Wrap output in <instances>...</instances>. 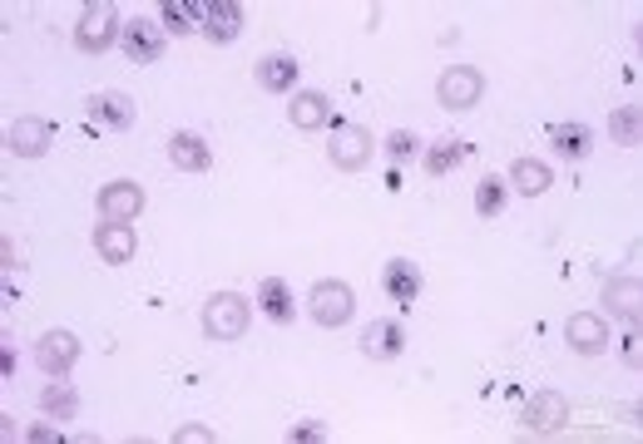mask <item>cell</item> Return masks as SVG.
<instances>
[{
    "label": "cell",
    "mask_w": 643,
    "mask_h": 444,
    "mask_svg": "<svg viewBox=\"0 0 643 444\" xmlns=\"http://www.w3.org/2000/svg\"><path fill=\"white\" fill-rule=\"evenodd\" d=\"M198 30H204L214 45L238 40V30H243V5H233V0H204V11H198Z\"/></svg>",
    "instance_id": "obj_11"
},
{
    "label": "cell",
    "mask_w": 643,
    "mask_h": 444,
    "mask_svg": "<svg viewBox=\"0 0 643 444\" xmlns=\"http://www.w3.org/2000/svg\"><path fill=\"white\" fill-rule=\"evenodd\" d=\"M436 95H440V104H446V109H456V114H461V109L481 104L485 79H481V70H471V64H450V70L440 74Z\"/></svg>",
    "instance_id": "obj_6"
},
{
    "label": "cell",
    "mask_w": 643,
    "mask_h": 444,
    "mask_svg": "<svg viewBox=\"0 0 643 444\" xmlns=\"http://www.w3.org/2000/svg\"><path fill=\"white\" fill-rule=\"evenodd\" d=\"M119 30H124V25H119V11L99 0V5H89V11L80 15V25H75V45H80L85 54H105L109 45L119 40Z\"/></svg>",
    "instance_id": "obj_4"
},
{
    "label": "cell",
    "mask_w": 643,
    "mask_h": 444,
    "mask_svg": "<svg viewBox=\"0 0 643 444\" xmlns=\"http://www.w3.org/2000/svg\"><path fill=\"white\" fill-rule=\"evenodd\" d=\"M288 440L292 444H317V440H327V424H322V420H302V424H292V430H288Z\"/></svg>",
    "instance_id": "obj_30"
},
{
    "label": "cell",
    "mask_w": 643,
    "mask_h": 444,
    "mask_svg": "<svg viewBox=\"0 0 643 444\" xmlns=\"http://www.w3.org/2000/svg\"><path fill=\"white\" fill-rule=\"evenodd\" d=\"M569 420V400L559 391H535L525 405H520V424L530 434H559Z\"/></svg>",
    "instance_id": "obj_5"
},
{
    "label": "cell",
    "mask_w": 643,
    "mask_h": 444,
    "mask_svg": "<svg viewBox=\"0 0 643 444\" xmlns=\"http://www.w3.org/2000/svg\"><path fill=\"white\" fill-rule=\"evenodd\" d=\"M288 119H292V128H322V124H332V99L317 95V89H302V95H292Z\"/></svg>",
    "instance_id": "obj_19"
},
{
    "label": "cell",
    "mask_w": 643,
    "mask_h": 444,
    "mask_svg": "<svg viewBox=\"0 0 643 444\" xmlns=\"http://www.w3.org/2000/svg\"><path fill=\"white\" fill-rule=\"evenodd\" d=\"M124 54L134 64H154L163 54V25H154V21H124Z\"/></svg>",
    "instance_id": "obj_16"
},
{
    "label": "cell",
    "mask_w": 643,
    "mask_h": 444,
    "mask_svg": "<svg viewBox=\"0 0 643 444\" xmlns=\"http://www.w3.org/2000/svg\"><path fill=\"white\" fill-rule=\"evenodd\" d=\"M247 331V301L238 292H218L208 296L204 307V336L208 341H243Z\"/></svg>",
    "instance_id": "obj_1"
},
{
    "label": "cell",
    "mask_w": 643,
    "mask_h": 444,
    "mask_svg": "<svg viewBox=\"0 0 643 444\" xmlns=\"http://www.w3.org/2000/svg\"><path fill=\"white\" fill-rule=\"evenodd\" d=\"M376 153V138L366 124H332V144H327V159L337 163L342 173H356L366 169Z\"/></svg>",
    "instance_id": "obj_2"
},
{
    "label": "cell",
    "mask_w": 643,
    "mask_h": 444,
    "mask_svg": "<svg viewBox=\"0 0 643 444\" xmlns=\"http://www.w3.org/2000/svg\"><path fill=\"white\" fill-rule=\"evenodd\" d=\"M510 183L520 188V198H539V193L555 183V173H549V163H539V159H514L510 163Z\"/></svg>",
    "instance_id": "obj_23"
},
{
    "label": "cell",
    "mask_w": 643,
    "mask_h": 444,
    "mask_svg": "<svg viewBox=\"0 0 643 444\" xmlns=\"http://www.w3.org/2000/svg\"><path fill=\"white\" fill-rule=\"evenodd\" d=\"M257 85L268 89V95H288L298 85V60L292 54H263L257 60Z\"/></svg>",
    "instance_id": "obj_20"
},
{
    "label": "cell",
    "mask_w": 643,
    "mask_h": 444,
    "mask_svg": "<svg viewBox=\"0 0 643 444\" xmlns=\"http://www.w3.org/2000/svg\"><path fill=\"white\" fill-rule=\"evenodd\" d=\"M465 153H471V144H465V138H440V144H430V153H426V173H430V178H446V173L456 169Z\"/></svg>",
    "instance_id": "obj_25"
},
{
    "label": "cell",
    "mask_w": 643,
    "mask_h": 444,
    "mask_svg": "<svg viewBox=\"0 0 643 444\" xmlns=\"http://www.w3.org/2000/svg\"><path fill=\"white\" fill-rule=\"evenodd\" d=\"M609 134H614V144H623V148L639 144V134H643L639 104H619V109H614V114H609Z\"/></svg>",
    "instance_id": "obj_27"
},
{
    "label": "cell",
    "mask_w": 643,
    "mask_h": 444,
    "mask_svg": "<svg viewBox=\"0 0 643 444\" xmlns=\"http://www.w3.org/2000/svg\"><path fill=\"white\" fill-rule=\"evenodd\" d=\"M40 410L50 415V420H75V410H80L75 385L64 381V375H50V381H45V391H40Z\"/></svg>",
    "instance_id": "obj_22"
},
{
    "label": "cell",
    "mask_w": 643,
    "mask_h": 444,
    "mask_svg": "<svg viewBox=\"0 0 643 444\" xmlns=\"http://www.w3.org/2000/svg\"><path fill=\"white\" fill-rule=\"evenodd\" d=\"M169 159L173 169L183 173H208V163H214V153H208V144L198 134H189V128H179V134L169 138Z\"/></svg>",
    "instance_id": "obj_18"
},
{
    "label": "cell",
    "mask_w": 643,
    "mask_h": 444,
    "mask_svg": "<svg viewBox=\"0 0 643 444\" xmlns=\"http://www.w3.org/2000/svg\"><path fill=\"white\" fill-rule=\"evenodd\" d=\"M416 144H421V138L416 134H411V128H397V134H391V138H386V153H391V159H411V153H416Z\"/></svg>",
    "instance_id": "obj_29"
},
{
    "label": "cell",
    "mask_w": 643,
    "mask_h": 444,
    "mask_svg": "<svg viewBox=\"0 0 643 444\" xmlns=\"http://www.w3.org/2000/svg\"><path fill=\"white\" fill-rule=\"evenodd\" d=\"M80 360V336L75 331H45L40 341H35V366L45 370V375H70Z\"/></svg>",
    "instance_id": "obj_7"
},
{
    "label": "cell",
    "mask_w": 643,
    "mask_h": 444,
    "mask_svg": "<svg viewBox=\"0 0 643 444\" xmlns=\"http://www.w3.org/2000/svg\"><path fill=\"white\" fill-rule=\"evenodd\" d=\"M0 375H15V350L11 346L0 350Z\"/></svg>",
    "instance_id": "obj_33"
},
{
    "label": "cell",
    "mask_w": 643,
    "mask_h": 444,
    "mask_svg": "<svg viewBox=\"0 0 643 444\" xmlns=\"http://www.w3.org/2000/svg\"><path fill=\"white\" fill-rule=\"evenodd\" d=\"M352 311H356V296H352V286H347V282L322 276V282L312 286V317H317V326L337 331V326H347V321H352Z\"/></svg>",
    "instance_id": "obj_3"
},
{
    "label": "cell",
    "mask_w": 643,
    "mask_h": 444,
    "mask_svg": "<svg viewBox=\"0 0 643 444\" xmlns=\"http://www.w3.org/2000/svg\"><path fill=\"white\" fill-rule=\"evenodd\" d=\"M604 307H609L619 321H633V326H639V317H643V286H639V276H614V282L604 286Z\"/></svg>",
    "instance_id": "obj_17"
},
{
    "label": "cell",
    "mask_w": 643,
    "mask_h": 444,
    "mask_svg": "<svg viewBox=\"0 0 643 444\" xmlns=\"http://www.w3.org/2000/svg\"><path fill=\"white\" fill-rule=\"evenodd\" d=\"M85 114L95 128H105V134H124L129 124H134V99L119 95V89H105V95L85 99Z\"/></svg>",
    "instance_id": "obj_9"
},
{
    "label": "cell",
    "mask_w": 643,
    "mask_h": 444,
    "mask_svg": "<svg viewBox=\"0 0 643 444\" xmlns=\"http://www.w3.org/2000/svg\"><path fill=\"white\" fill-rule=\"evenodd\" d=\"M565 341L579 356H604V350H609V326H604L599 311H574V317L565 321Z\"/></svg>",
    "instance_id": "obj_10"
},
{
    "label": "cell",
    "mask_w": 643,
    "mask_h": 444,
    "mask_svg": "<svg viewBox=\"0 0 643 444\" xmlns=\"http://www.w3.org/2000/svg\"><path fill=\"white\" fill-rule=\"evenodd\" d=\"M134 247H139V237H134V227H129V222H99V227H95V252H99V262L124 267L129 257H134Z\"/></svg>",
    "instance_id": "obj_14"
},
{
    "label": "cell",
    "mask_w": 643,
    "mask_h": 444,
    "mask_svg": "<svg viewBox=\"0 0 643 444\" xmlns=\"http://www.w3.org/2000/svg\"><path fill=\"white\" fill-rule=\"evenodd\" d=\"M401 350H407V331H401V321L381 317V321H372V326L362 331V356L366 360H397Z\"/></svg>",
    "instance_id": "obj_13"
},
{
    "label": "cell",
    "mask_w": 643,
    "mask_h": 444,
    "mask_svg": "<svg viewBox=\"0 0 643 444\" xmlns=\"http://www.w3.org/2000/svg\"><path fill=\"white\" fill-rule=\"evenodd\" d=\"M257 307H263V317H268V321H278V326H288L292 311H298L282 276H263V286H257Z\"/></svg>",
    "instance_id": "obj_21"
},
{
    "label": "cell",
    "mask_w": 643,
    "mask_h": 444,
    "mask_svg": "<svg viewBox=\"0 0 643 444\" xmlns=\"http://www.w3.org/2000/svg\"><path fill=\"white\" fill-rule=\"evenodd\" d=\"M50 138H54V124L50 119H15L11 124V134H5V144H11V153L15 159H40L45 148H50Z\"/></svg>",
    "instance_id": "obj_12"
},
{
    "label": "cell",
    "mask_w": 643,
    "mask_h": 444,
    "mask_svg": "<svg viewBox=\"0 0 643 444\" xmlns=\"http://www.w3.org/2000/svg\"><path fill=\"white\" fill-rule=\"evenodd\" d=\"M25 440H35V444H54V440H60V430H50V424H31V430H25Z\"/></svg>",
    "instance_id": "obj_32"
},
{
    "label": "cell",
    "mask_w": 643,
    "mask_h": 444,
    "mask_svg": "<svg viewBox=\"0 0 643 444\" xmlns=\"http://www.w3.org/2000/svg\"><path fill=\"white\" fill-rule=\"evenodd\" d=\"M381 292H386V301H397L401 311L416 301V292H421V267L416 262H407V257H397V262H386V272H381Z\"/></svg>",
    "instance_id": "obj_15"
},
{
    "label": "cell",
    "mask_w": 643,
    "mask_h": 444,
    "mask_svg": "<svg viewBox=\"0 0 643 444\" xmlns=\"http://www.w3.org/2000/svg\"><path fill=\"white\" fill-rule=\"evenodd\" d=\"M95 208H99V218H105V222H134L144 212V188H139V183H129V178L105 183V188H99V198H95Z\"/></svg>",
    "instance_id": "obj_8"
},
{
    "label": "cell",
    "mask_w": 643,
    "mask_h": 444,
    "mask_svg": "<svg viewBox=\"0 0 643 444\" xmlns=\"http://www.w3.org/2000/svg\"><path fill=\"white\" fill-rule=\"evenodd\" d=\"M173 440H179V444H198V440H204L208 444V440H214V430H208V424H183Z\"/></svg>",
    "instance_id": "obj_31"
},
{
    "label": "cell",
    "mask_w": 643,
    "mask_h": 444,
    "mask_svg": "<svg viewBox=\"0 0 643 444\" xmlns=\"http://www.w3.org/2000/svg\"><path fill=\"white\" fill-rule=\"evenodd\" d=\"M198 11H204V5H193V0H163V30L193 35L198 30Z\"/></svg>",
    "instance_id": "obj_26"
},
{
    "label": "cell",
    "mask_w": 643,
    "mask_h": 444,
    "mask_svg": "<svg viewBox=\"0 0 643 444\" xmlns=\"http://www.w3.org/2000/svg\"><path fill=\"white\" fill-rule=\"evenodd\" d=\"M505 198H510V188H505V178H481V188H475V212L481 218H500L505 212Z\"/></svg>",
    "instance_id": "obj_28"
},
{
    "label": "cell",
    "mask_w": 643,
    "mask_h": 444,
    "mask_svg": "<svg viewBox=\"0 0 643 444\" xmlns=\"http://www.w3.org/2000/svg\"><path fill=\"white\" fill-rule=\"evenodd\" d=\"M549 138H555V153L559 159H584V153H590V144H594V134L584 124H555L549 128Z\"/></svg>",
    "instance_id": "obj_24"
}]
</instances>
